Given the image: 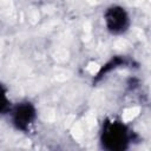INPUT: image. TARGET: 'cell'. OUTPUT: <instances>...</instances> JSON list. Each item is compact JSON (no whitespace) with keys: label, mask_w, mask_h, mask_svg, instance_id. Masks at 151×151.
Returning <instances> with one entry per match:
<instances>
[{"label":"cell","mask_w":151,"mask_h":151,"mask_svg":"<svg viewBox=\"0 0 151 151\" xmlns=\"http://www.w3.org/2000/svg\"><path fill=\"white\" fill-rule=\"evenodd\" d=\"M105 21L107 28L113 33H120L125 31L129 24L127 14L122 7H111L105 14Z\"/></svg>","instance_id":"cell-2"},{"label":"cell","mask_w":151,"mask_h":151,"mask_svg":"<svg viewBox=\"0 0 151 151\" xmlns=\"http://www.w3.org/2000/svg\"><path fill=\"white\" fill-rule=\"evenodd\" d=\"M35 117V110L29 103L20 104L13 111V123L20 130H26Z\"/></svg>","instance_id":"cell-3"},{"label":"cell","mask_w":151,"mask_h":151,"mask_svg":"<svg viewBox=\"0 0 151 151\" xmlns=\"http://www.w3.org/2000/svg\"><path fill=\"white\" fill-rule=\"evenodd\" d=\"M103 144L109 150H122L127 143V133L124 125L119 123H109L104 127Z\"/></svg>","instance_id":"cell-1"}]
</instances>
